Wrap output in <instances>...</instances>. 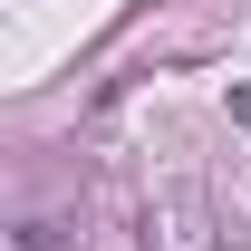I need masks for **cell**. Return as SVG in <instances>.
<instances>
[{
	"mask_svg": "<svg viewBox=\"0 0 251 251\" xmlns=\"http://www.w3.org/2000/svg\"><path fill=\"white\" fill-rule=\"evenodd\" d=\"M20 251H68V242H58V222H20Z\"/></svg>",
	"mask_w": 251,
	"mask_h": 251,
	"instance_id": "cell-1",
	"label": "cell"
}]
</instances>
